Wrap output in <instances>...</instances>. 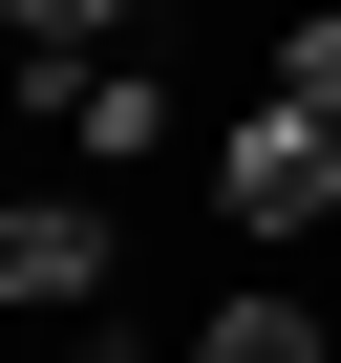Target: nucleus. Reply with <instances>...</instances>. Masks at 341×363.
Returning <instances> with one entry per match:
<instances>
[{
    "mask_svg": "<svg viewBox=\"0 0 341 363\" xmlns=\"http://www.w3.org/2000/svg\"><path fill=\"white\" fill-rule=\"evenodd\" d=\"M214 214H235V235H320V214H341V128L256 86V107L214 128Z\"/></svg>",
    "mask_w": 341,
    "mask_h": 363,
    "instance_id": "obj_1",
    "label": "nucleus"
},
{
    "mask_svg": "<svg viewBox=\"0 0 341 363\" xmlns=\"http://www.w3.org/2000/svg\"><path fill=\"white\" fill-rule=\"evenodd\" d=\"M0 299H22V320H107V214L86 193H22V214H0Z\"/></svg>",
    "mask_w": 341,
    "mask_h": 363,
    "instance_id": "obj_2",
    "label": "nucleus"
},
{
    "mask_svg": "<svg viewBox=\"0 0 341 363\" xmlns=\"http://www.w3.org/2000/svg\"><path fill=\"white\" fill-rule=\"evenodd\" d=\"M43 107H64V150H86V171H149V150H170V86H149V65H64Z\"/></svg>",
    "mask_w": 341,
    "mask_h": 363,
    "instance_id": "obj_3",
    "label": "nucleus"
},
{
    "mask_svg": "<svg viewBox=\"0 0 341 363\" xmlns=\"http://www.w3.org/2000/svg\"><path fill=\"white\" fill-rule=\"evenodd\" d=\"M192 363H341V342H320V299H214Z\"/></svg>",
    "mask_w": 341,
    "mask_h": 363,
    "instance_id": "obj_4",
    "label": "nucleus"
},
{
    "mask_svg": "<svg viewBox=\"0 0 341 363\" xmlns=\"http://www.w3.org/2000/svg\"><path fill=\"white\" fill-rule=\"evenodd\" d=\"M0 22H22V86H64V65H107L128 0H0Z\"/></svg>",
    "mask_w": 341,
    "mask_h": 363,
    "instance_id": "obj_5",
    "label": "nucleus"
},
{
    "mask_svg": "<svg viewBox=\"0 0 341 363\" xmlns=\"http://www.w3.org/2000/svg\"><path fill=\"white\" fill-rule=\"evenodd\" d=\"M277 107H320V128H341V0H320V22H277Z\"/></svg>",
    "mask_w": 341,
    "mask_h": 363,
    "instance_id": "obj_6",
    "label": "nucleus"
},
{
    "mask_svg": "<svg viewBox=\"0 0 341 363\" xmlns=\"http://www.w3.org/2000/svg\"><path fill=\"white\" fill-rule=\"evenodd\" d=\"M64 363H149V342H128V320H64Z\"/></svg>",
    "mask_w": 341,
    "mask_h": 363,
    "instance_id": "obj_7",
    "label": "nucleus"
}]
</instances>
